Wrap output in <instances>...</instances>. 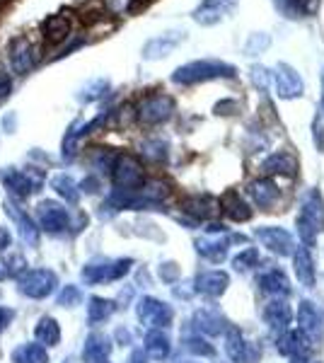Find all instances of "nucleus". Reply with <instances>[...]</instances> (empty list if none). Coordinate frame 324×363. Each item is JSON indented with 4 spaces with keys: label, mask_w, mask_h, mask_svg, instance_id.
Segmentation results:
<instances>
[{
    "label": "nucleus",
    "mask_w": 324,
    "mask_h": 363,
    "mask_svg": "<svg viewBox=\"0 0 324 363\" xmlns=\"http://www.w3.org/2000/svg\"><path fill=\"white\" fill-rule=\"evenodd\" d=\"M233 75H235V66H230L225 61L203 58V61H191L186 66H179L172 73V80L179 85H196L213 78H233Z\"/></svg>",
    "instance_id": "obj_1"
},
{
    "label": "nucleus",
    "mask_w": 324,
    "mask_h": 363,
    "mask_svg": "<svg viewBox=\"0 0 324 363\" xmlns=\"http://www.w3.org/2000/svg\"><path fill=\"white\" fill-rule=\"evenodd\" d=\"M172 109H174L172 97H167V95H150V97H145L143 102H140L138 119L143 121V124H160V121L169 119Z\"/></svg>",
    "instance_id": "obj_2"
},
{
    "label": "nucleus",
    "mask_w": 324,
    "mask_h": 363,
    "mask_svg": "<svg viewBox=\"0 0 324 363\" xmlns=\"http://www.w3.org/2000/svg\"><path fill=\"white\" fill-rule=\"evenodd\" d=\"M184 39H186V32H181V29H172V32H164L160 37H152L150 42L143 46V58L145 61H157V58L169 56Z\"/></svg>",
    "instance_id": "obj_3"
},
{
    "label": "nucleus",
    "mask_w": 324,
    "mask_h": 363,
    "mask_svg": "<svg viewBox=\"0 0 324 363\" xmlns=\"http://www.w3.org/2000/svg\"><path fill=\"white\" fill-rule=\"evenodd\" d=\"M10 66H13L15 73L25 75L29 70L34 68V63H37V54H34V46L29 44L27 37H15L13 42H10Z\"/></svg>",
    "instance_id": "obj_4"
},
{
    "label": "nucleus",
    "mask_w": 324,
    "mask_h": 363,
    "mask_svg": "<svg viewBox=\"0 0 324 363\" xmlns=\"http://www.w3.org/2000/svg\"><path fill=\"white\" fill-rule=\"evenodd\" d=\"M274 80H276V90H279V95L284 99H293V97L303 95V78H300L298 70L291 68L288 63H279V66H276Z\"/></svg>",
    "instance_id": "obj_5"
},
{
    "label": "nucleus",
    "mask_w": 324,
    "mask_h": 363,
    "mask_svg": "<svg viewBox=\"0 0 324 363\" xmlns=\"http://www.w3.org/2000/svg\"><path fill=\"white\" fill-rule=\"evenodd\" d=\"M54 284H56L54 274L41 269V272L27 274V279L22 281V291H25L27 296H32V298H44L46 294H51Z\"/></svg>",
    "instance_id": "obj_6"
},
{
    "label": "nucleus",
    "mask_w": 324,
    "mask_h": 363,
    "mask_svg": "<svg viewBox=\"0 0 324 363\" xmlns=\"http://www.w3.org/2000/svg\"><path fill=\"white\" fill-rule=\"evenodd\" d=\"M235 0H216V3H206L203 8H199L196 13H194V20L199 22V25H216V22H220L223 17H225L228 10H233Z\"/></svg>",
    "instance_id": "obj_7"
},
{
    "label": "nucleus",
    "mask_w": 324,
    "mask_h": 363,
    "mask_svg": "<svg viewBox=\"0 0 324 363\" xmlns=\"http://www.w3.org/2000/svg\"><path fill=\"white\" fill-rule=\"evenodd\" d=\"M70 34V20L66 15H49L44 20V39L49 44L66 42Z\"/></svg>",
    "instance_id": "obj_8"
},
{
    "label": "nucleus",
    "mask_w": 324,
    "mask_h": 363,
    "mask_svg": "<svg viewBox=\"0 0 324 363\" xmlns=\"http://www.w3.org/2000/svg\"><path fill=\"white\" fill-rule=\"evenodd\" d=\"M143 177V172H140V165L133 160V157L123 155L119 157V162H116V172H114V179L119 186H135Z\"/></svg>",
    "instance_id": "obj_9"
},
{
    "label": "nucleus",
    "mask_w": 324,
    "mask_h": 363,
    "mask_svg": "<svg viewBox=\"0 0 324 363\" xmlns=\"http://www.w3.org/2000/svg\"><path fill=\"white\" fill-rule=\"evenodd\" d=\"M66 211L63 206H58L54 201H44L39 206V223L46 228V230H58V228L66 225Z\"/></svg>",
    "instance_id": "obj_10"
},
{
    "label": "nucleus",
    "mask_w": 324,
    "mask_h": 363,
    "mask_svg": "<svg viewBox=\"0 0 324 363\" xmlns=\"http://www.w3.org/2000/svg\"><path fill=\"white\" fill-rule=\"evenodd\" d=\"M320 0H276V8H281V13L286 17H308L315 13Z\"/></svg>",
    "instance_id": "obj_11"
},
{
    "label": "nucleus",
    "mask_w": 324,
    "mask_h": 363,
    "mask_svg": "<svg viewBox=\"0 0 324 363\" xmlns=\"http://www.w3.org/2000/svg\"><path fill=\"white\" fill-rule=\"evenodd\" d=\"M34 335H37L39 344H44V347H54V344L58 342V337H61V330H58V325L51 318H44L37 325Z\"/></svg>",
    "instance_id": "obj_12"
},
{
    "label": "nucleus",
    "mask_w": 324,
    "mask_h": 363,
    "mask_svg": "<svg viewBox=\"0 0 324 363\" xmlns=\"http://www.w3.org/2000/svg\"><path fill=\"white\" fill-rule=\"evenodd\" d=\"M15 363H46V351L39 349V344H27L13 354Z\"/></svg>",
    "instance_id": "obj_13"
},
{
    "label": "nucleus",
    "mask_w": 324,
    "mask_h": 363,
    "mask_svg": "<svg viewBox=\"0 0 324 363\" xmlns=\"http://www.w3.org/2000/svg\"><path fill=\"white\" fill-rule=\"evenodd\" d=\"M269 44H271V37H269V34H264V32H255V34H250V39H247V44H245V54H247V56L264 54V51L269 49Z\"/></svg>",
    "instance_id": "obj_14"
},
{
    "label": "nucleus",
    "mask_w": 324,
    "mask_h": 363,
    "mask_svg": "<svg viewBox=\"0 0 324 363\" xmlns=\"http://www.w3.org/2000/svg\"><path fill=\"white\" fill-rule=\"evenodd\" d=\"M54 186H56V191L58 194H63L66 199H75V184H73V179L66 177V174H61V177H56L54 179Z\"/></svg>",
    "instance_id": "obj_15"
},
{
    "label": "nucleus",
    "mask_w": 324,
    "mask_h": 363,
    "mask_svg": "<svg viewBox=\"0 0 324 363\" xmlns=\"http://www.w3.org/2000/svg\"><path fill=\"white\" fill-rule=\"evenodd\" d=\"M99 90H107V80H92L90 85L82 90V95H80V99H85V102H90V99H95V97H99L102 92Z\"/></svg>",
    "instance_id": "obj_16"
},
{
    "label": "nucleus",
    "mask_w": 324,
    "mask_h": 363,
    "mask_svg": "<svg viewBox=\"0 0 324 363\" xmlns=\"http://www.w3.org/2000/svg\"><path fill=\"white\" fill-rule=\"evenodd\" d=\"M150 5H152V0H128L126 10H128V15H138V13H143V10H148Z\"/></svg>",
    "instance_id": "obj_17"
},
{
    "label": "nucleus",
    "mask_w": 324,
    "mask_h": 363,
    "mask_svg": "<svg viewBox=\"0 0 324 363\" xmlns=\"http://www.w3.org/2000/svg\"><path fill=\"white\" fill-rule=\"evenodd\" d=\"M10 90H13V83H10V75L0 70V99L8 97V95H10Z\"/></svg>",
    "instance_id": "obj_18"
},
{
    "label": "nucleus",
    "mask_w": 324,
    "mask_h": 363,
    "mask_svg": "<svg viewBox=\"0 0 324 363\" xmlns=\"http://www.w3.org/2000/svg\"><path fill=\"white\" fill-rule=\"evenodd\" d=\"M252 78H255V83H257V85L267 87V80H269L267 68H259V66H255V68H252Z\"/></svg>",
    "instance_id": "obj_19"
},
{
    "label": "nucleus",
    "mask_w": 324,
    "mask_h": 363,
    "mask_svg": "<svg viewBox=\"0 0 324 363\" xmlns=\"http://www.w3.org/2000/svg\"><path fill=\"white\" fill-rule=\"evenodd\" d=\"M10 318H13V313H10V310H0V330H3L5 322H8Z\"/></svg>",
    "instance_id": "obj_20"
},
{
    "label": "nucleus",
    "mask_w": 324,
    "mask_h": 363,
    "mask_svg": "<svg viewBox=\"0 0 324 363\" xmlns=\"http://www.w3.org/2000/svg\"><path fill=\"white\" fill-rule=\"evenodd\" d=\"M8 242H10V235H8L5 230H0V250L8 247Z\"/></svg>",
    "instance_id": "obj_21"
},
{
    "label": "nucleus",
    "mask_w": 324,
    "mask_h": 363,
    "mask_svg": "<svg viewBox=\"0 0 324 363\" xmlns=\"http://www.w3.org/2000/svg\"><path fill=\"white\" fill-rule=\"evenodd\" d=\"M10 3V0H0V8H3V5H8Z\"/></svg>",
    "instance_id": "obj_22"
},
{
    "label": "nucleus",
    "mask_w": 324,
    "mask_h": 363,
    "mask_svg": "<svg viewBox=\"0 0 324 363\" xmlns=\"http://www.w3.org/2000/svg\"><path fill=\"white\" fill-rule=\"evenodd\" d=\"M206 3H216V0H206Z\"/></svg>",
    "instance_id": "obj_23"
}]
</instances>
